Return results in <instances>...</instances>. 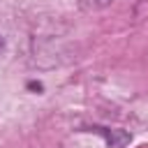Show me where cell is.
I'll use <instances>...</instances> for the list:
<instances>
[{"instance_id": "cell-3", "label": "cell", "mask_w": 148, "mask_h": 148, "mask_svg": "<svg viewBox=\"0 0 148 148\" xmlns=\"http://www.w3.org/2000/svg\"><path fill=\"white\" fill-rule=\"evenodd\" d=\"M0 46H2V42H0Z\"/></svg>"}, {"instance_id": "cell-2", "label": "cell", "mask_w": 148, "mask_h": 148, "mask_svg": "<svg viewBox=\"0 0 148 148\" xmlns=\"http://www.w3.org/2000/svg\"><path fill=\"white\" fill-rule=\"evenodd\" d=\"M113 0H79L81 9H102L106 5H111Z\"/></svg>"}, {"instance_id": "cell-1", "label": "cell", "mask_w": 148, "mask_h": 148, "mask_svg": "<svg viewBox=\"0 0 148 148\" xmlns=\"http://www.w3.org/2000/svg\"><path fill=\"white\" fill-rule=\"evenodd\" d=\"M90 132L99 134L111 148H123L125 143H130V134L125 130H109V127H90Z\"/></svg>"}]
</instances>
